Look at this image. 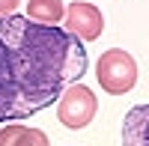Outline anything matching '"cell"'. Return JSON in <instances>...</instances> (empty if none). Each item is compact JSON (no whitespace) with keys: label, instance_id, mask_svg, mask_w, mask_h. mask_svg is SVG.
<instances>
[{"label":"cell","instance_id":"obj_6","mask_svg":"<svg viewBox=\"0 0 149 146\" xmlns=\"http://www.w3.org/2000/svg\"><path fill=\"white\" fill-rule=\"evenodd\" d=\"M0 146H51V143H48V134L42 128L12 122L6 128H0Z\"/></svg>","mask_w":149,"mask_h":146},{"label":"cell","instance_id":"obj_7","mask_svg":"<svg viewBox=\"0 0 149 146\" xmlns=\"http://www.w3.org/2000/svg\"><path fill=\"white\" fill-rule=\"evenodd\" d=\"M27 15L42 24H57L63 21L66 9H63V0H27Z\"/></svg>","mask_w":149,"mask_h":146},{"label":"cell","instance_id":"obj_2","mask_svg":"<svg viewBox=\"0 0 149 146\" xmlns=\"http://www.w3.org/2000/svg\"><path fill=\"white\" fill-rule=\"evenodd\" d=\"M95 78H98V87L110 95H125L134 90L137 83V63L128 51L122 48H110L98 57L95 63Z\"/></svg>","mask_w":149,"mask_h":146},{"label":"cell","instance_id":"obj_1","mask_svg":"<svg viewBox=\"0 0 149 146\" xmlns=\"http://www.w3.org/2000/svg\"><path fill=\"white\" fill-rule=\"evenodd\" d=\"M86 72V48L66 27L0 15V122L51 107Z\"/></svg>","mask_w":149,"mask_h":146},{"label":"cell","instance_id":"obj_8","mask_svg":"<svg viewBox=\"0 0 149 146\" xmlns=\"http://www.w3.org/2000/svg\"><path fill=\"white\" fill-rule=\"evenodd\" d=\"M21 0H0V15H15Z\"/></svg>","mask_w":149,"mask_h":146},{"label":"cell","instance_id":"obj_5","mask_svg":"<svg viewBox=\"0 0 149 146\" xmlns=\"http://www.w3.org/2000/svg\"><path fill=\"white\" fill-rule=\"evenodd\" d=\"M122 146H149V104H134L125 113Z\"/></svg>","mask_w":149,"mask_h":146},{"label":"cell","instance_id":"obj_4","mask_svg":"<svg viewBox=\"0 0 149 146\" xmlns=\"http://www.w3.org/2000/svg\"><path fill=\"white\" fill-rule=\"evenodd\" d=\"M66 30H72L81 42H93V39L102 36L104 18H102V12H98L93 3L74 0V3H69V9H66Z\"/></svg>","mask_w":149,"mask_h":146},{"label":"cell","instance_id":"obj_3","mask_svg":"<svg viewBox=\"0 0 149 146\" xmlns=\"http://www.w3.org/2000/svg\"><path fill=\"white\" fill-rule=\"evenodd\" d=\"M98 111V99L90 87L72 83L66 87V92L60 95V107H57V119L66 128H86L93 122V116Z\"/></svg>","mask_w":149,"mask_h":146}]
</instances>
